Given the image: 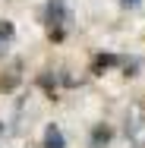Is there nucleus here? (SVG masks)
Instances as JSON below:
<instances>
[{
	"mask_svg": "<svg viewBox=\"0 0 145 148\" xmlns=\"http://www.w3.org/2000/svg\"><path fill=\"white\" fill-rule=\"evenodd\" d=\"M44 148H66L63 132H60L57 126H47V132H44Z\"/></svg>",
	"mask_w": 145,
	"mask_h": 148,
	"instance_id": "obj_1",
	"label": "nucleus"
},
{
	"mask_svg": "<svg viewBox=\"0 0 145 148\" xmlns=\"http://www.w3.org/2000/svg\"><path fill=\"white\" fill-rule=\"evenodd\" d=\"M10 41H13V25H10V22H0V54L6 51Z\"/></svg>",
	"mask_w": 145,
	"mask_h": 148,
	"instance_id": "obj_2",
	"label": "nucleus"
},
{
	"mask_svg": "<svg viewBox=\"0 0 145 148\" xmlns=\"http://www.w3.org/2000/svg\"><path fill=\"white\" fill-rule=\"evenodd\" d=\"M123 3H126V6H136V3H139V0H123Z\"/></svg>",
	"mask_w": 145,
	"mask_h": 148,
	"instance_id": "obj_3",
	"label": "nucleus"
}]
</instances>
